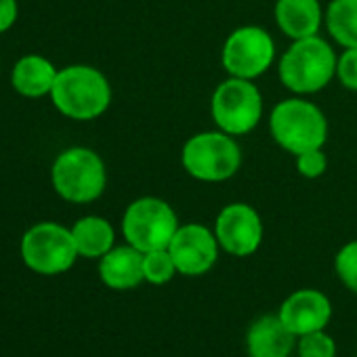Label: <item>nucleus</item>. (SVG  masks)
<instances>
[{
	"label": "nucleus",
	"instance_id": "2eb2a0df",
	"mask_svg": "<svg viewBox=\"0 0 357 357\" xmlns=\"http://www.w3.org/2000/svg\"><path fill=\"white\" fill-rule=\"evenodd\" d=\"M57 74L59 70L47 57L32 53L17 59L11 72V84L20 95L28 99H38L51 95Z\"/></svg>",
	"mask_w": 357,
	"mask_h": 357
},
{
	"label": "nucleus",
	"instance_id": "4468645a",
	"mask_svg": "<svg viewBox=\"0 0 357 357\" xmlns=\"http://www.w3.org/2000/svg\"><path fill=\"white\" fill-rule=\"evenodd\" d=\"M145 252L135 246H114L107 255L99 259V278L112 290H130L145 282L143 273Z\"/></svg>",
	"mask_w": 357,
	"mask_h": 357
},
{
	"label": "nucleus",
	"instance_id": "423d86ee",
	"mask_svg": "<svg viewBox=\"0 0 357 357\" xmlns=\"http://www.w3.org/2000/svg\"><path fill=\"white\" fill-rule=\"evenodd\" d=\"M176 229L178 219L172 206L153 196L130 202L122 217V236L126 244L141 252L168 248Z\"/></svg>",
	"mask_w": 357,
	"mask_h": 357
},
{
	"label": "nucleus",
	"instance_id": "39448f33",
	"mask_svg": "<svg viewBox=\"0 0 357 357\" xmlns=\"http://www.w3.org/2000/svg\"><path fill=\"white\" fill-rule=\"evenodd\" d=\"M181 164L198 181L219 183L240 170L242 151L234 137L223 130L198 132L183 145Z\"/></svg>",
	"mask_w": 357,
	"mask_h": 357
},
{
	"label": "nucleus",
	"instance_id": "20e7f679",
	"mask_svg": "<svg viewBox=\"0 0 357 357\" xmlns=\"http://www.w3.org/2000/svg\"><path fill=\"white\" fill-rule=\"evenodd\" d=\"M269 130L282 149L298 155L326 143L328 122L317 105L305 99H286L273 107Z\"/></svg>",
	"mask_w": 357,
	"mask_h": 357
},
{
	"label": "nucleus",
	"instance_id": "b1692460",
	"mask_svg": "<svg viewBox=\"0 0 357 357\" xmlns=\"http://www.w3.org/2000/svg\"><path fill=\"white\" fill-rule=\"evenodd\" d=\"M17 0H0V34L13 28L17 22Z\"/></svg>",
	"mask_w": 357,
	"mask_h": 357
},
{
	"label": "nucleus",
	"instance_id": "aec40b11",
	"mask_svg": "<svg viewBox=\"0 0 357 357\" xmlns=\"http://www.w3.org/2000/svg\"><path fill=\"white\" fill-rule=\"evenodd\" d=\"M298 357H336V342L324 330L303 334L296 338Z\"/></svg>",
	"mask_w": 357,
	"mask_h": 357
},
{
	"label": "nucleus",
	"instance_id": "412c9836",
	"mask_svg": "<svg viewBox=\"0 0 357 357\" xmlns=\"http://www.w3.org/2000/svg\"><path fill=\"white\" fill-rule=\"evenodd\" d=\"M334 269L338 280L344 284V288L357 294V240L344 244L338 250L334 259Z\"/></svg>",
	"mask_w": 357,
	"mask_h": 357
},
{
	"label": "nucleus",
	"instance_id": "4be33fe9",
	"mask_svg": "<svg viewBox=\"0 0 357 357\" xmlns=\"http://www.w3.org/2000/svg\"><path fill=\"white\" fill-rule=\"evenodd\" d=\"M326 168H328V160H326V153L321 151V147L309 149V151H303L296 155V170L305 178H317L326 172Z\"/></svg>",
	"mask_w": 357,
	"mask_h": 357
},
{
	"label": "nucleus",
	"instance_id": "dca6fc26",
	"mask_svg": "<svg viewBox=\"0 0 357 357\" xmlns=\"http://www.w3.org/2000/svg\"><path fill=\"white\" fill-rule=\"evenodd\" d=\"M275 22L292 40L317 36L321 26V7L317 0H278Z\"/></svg>",
	"mask_w": 357,
	"mask_h": 357
},
{
	"label": "nucleus",
	"instance_id": "6ab92c4d",
	"mask_svg": "<svg viewBox=\"0 0 357 357\" xmlns=\"http://www.w3.org/2000/svg\"><path fill=\"white\" fill-rule=\"evenodd\" d=\"M143 273H145V282H149L153 286H164L178 271H176V265H174L168 248H162V250L145 252V257H143Z\"/></svg>",
	"mask_w": 357,
	"mask_h": 357
},
{
	"label": "nucleus",
	"instance_id": "6e6552de",
	"mask_svg": "<svg viewBox=\"0 0 357 357\" xmlns=\"http://www.w3.org/2000/svg\"><path fill=\"white\" fill-rule=\"evenodd\" d=\"M211 114L219 130L240 137L259 124L263 116V97L252 80L229 76L215 89Z\"/></svg>",
	"mask_w": 357,
	"mask_h": 357
},
{
	"label": "nucleus",
	"instance_id": "1a4fd4ad",
	"mask_svg": "<svg viewBox=\"0 0 357 357\" xmlns=\"http://www.w3.org/2000/svg\"><path fill=\"white\" fill-rule=\"evenodd\" d=\"M275 57V45L269 32L259 26L234 30L221 51V63L234 78L252 80L265 74Z\"/></svg>",
	"mask_w": 357,
	"mask_h": 357
},
{
	"label": "nucleus",
	"instance_id": "f03ea898",
	"mask_svg": "<svg viewBox=\"0 0 357 357\" xmlns=\"http://www.w3.org/2000/svg\"><path fill=\"white\" fill-rule=\"evenodd\" d=\"M338 57L332 47L319 38L309 36L294 40L280 59V80L296 95H313L330 84L336 76Z\"/></svg>",
	"mask_w": 357,
	"mask_h": 357
},
{
	"label": "nucleus",
	"instance_id": "9d476101",
	"mask_svg": "<svg viewBox=\"0 0 357 357\" xmlns=\"http://www.w3.org/2000/svg\"><path fill=\"white\" fill-rule=\"evenodd\" d=\"M219 240L215 231L200 223L178 225L168 252L181 275H204L208 273L219 259Z\"/></svg>",
	"mask_w": 357,
	"mask_h": 357
},
{
	"label": "nucleus",
	"instance_id": "0eeeda50",
	"mask_svg": "<svg viewBox=\"0 0 357 357\" xmlns=\"http://www.w3.org/2000/svg\"><path fill=\"white\" fill-rule=\"evenodd\" d=\"M20 252L26 267L40 275L66 273L80 257L74 244L72 229L53 221L32 225L22 238Z\"/></svg>",
	"mask_w": 357,
	"mask_h": 357
},
{
	"label": "nucleus",
	"instance_id": "f3484780",
	"mask_svg": "<svg viewBox=\"0 0 357 357\" xmlns=\"http://www.w3.org/2000/svg\"><path fill=\"white\" fill-rule=\"evenodd\" d=\"M74 244L80 257L84 259H101L114 248L116 231L112 223L103 217H82L72 225Z\"/></svg>",
	"mask_w": 357,
	"mask_h": 357
},
{
	"label": "nucleus",
	"instance_id": "f257e3e1",
	"mask_svg": "<svg viewBox=\"0 0 357 357\" xmlns=\"http://www.w3.org/2000/svg\"><path fill=\"white\" fill-rule=\"evenodd\" d=\"M51 101L72 120H95L107 112L112 86L93 66H68L55 78Z\"/></svg>",
	"mask_w": 357,
	"mask_h": 357
},
{
	"label": "nucleus",
	"instance_id": "ddd939ff",
	"mask_svg": "<svg viewBox=\"0 0 357 357\" xmlns=\"http://www.w3.org/2000/svg\"><path fill=\"white\" fill-rule=\"evenodd\" d=\"M296 349V336L280 315H261L246 332L248 357H288Z\"/></svg>",
	"mask_w": 357,
	"mask_h": 357
},
{
	"label": "nucleus",
	"instance_id": "a211bd4d",
	"mask_svg": "<svg viewBox=\"0 0 357 357\" xmlns=\"http://www.w3.org/2000/svg\"><path fill=\"white\" fill-rule=\"evenodd\" d=\"M326 28L344 49H357V0H332L326 9Z\"/></svg>",
	"mask_w": 357,
	"mask_h": 357
},
{
	"label": "nucleus",
	"instance_id": "f8f14e48",
	"mask_svg": "<svg viewBox=\"0 0 357 357\" xmlns=\"http://www.w3.org/2000/svg\"><path fill=\"white\" fill-rule=\"evenodd\" d=\"M278 315L286 324V328L298 338L303 334L326 330V326L332 319V303L324 292L303 288L292 292L280 305Z\"/></svg>",
	"mask_w": 357,
	"mask_h": 357
},
{
	"label": "nucleus",
	"instance_id": "9b49d317",
	"mask_svg": "<svg viewBox=\"0 0 357 357\" xmlns=\"http://www.w3.org/2000/svg\"><path fill=\"white\" fill-rule=\"evenodd\" d=\"M215 236L221 250L227 255L250 257L263 242V221L259 213L244 202L227 204L215 221Z\"/></svg>",
	"mask_w": 357,
	"mask_h": 357
},
{
	"label": "nucleus",
	"instance_id": "5701e85b",
	"mask_svg": "<svg viewBox=\"0 0 357 357\" xmlns=\"http://www.w3.org/2000/svg\"><path fill=\"white\" fill-rule=\"evenodd\" d=\"M336 76L347 91L357 93V49H344L336 63Z\"/></svg>",
	"mask_w": 357,
	"mask_h": 357
},
{
	"label": "nucleus",
	"instance_id": "7ed1b4c3",
	"mask_svg": "<svg viewBox=\"0 0 357 357\" xmlns=\"http://www.w3.org/2000/svg\"><path fill=\"white\" fill-rule=\"evenodd\" d=\"M51 183L59 198L72 204L95 202L107 183L105 164L97 151L89 147L63 149L51 168Z\"/></svg>",
	"mask_w": 357,
	"mask_h": 357
}]
</instances>
